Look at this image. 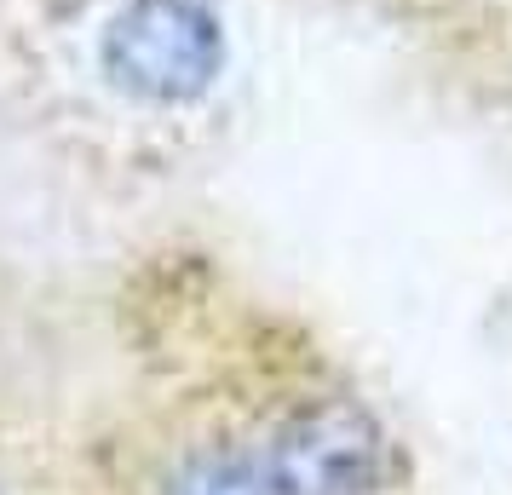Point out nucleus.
Masks as SVG:
<instances>
[{
  "label": "nucleus",
  "instance_id": "f03ea898",
  "mask_svg": "<svg viewBox=\"0 0 512 495\" xmlns=\"http://www.w3.org/2000/svg\"><path fill=\"white\" fill-rule=\"evenodd\" d=\"M265 484L271 495H380L386 438L357 398H305L277 426Z\"/></svg>",
  "mask_w": 512,
  "mask_h": 495
},
{
  "label": "nucleus",
  "instance_id": "7ed1b4c3",
  "mask_svg": "<svg viewBox=\"0 0 512 495\" xmlns=\"http://www.w3.org/2000/svg\"><path fill=\"white\" fill-rule=\"evenodd\" d=\"M265 490H271L265 472L242 449H225V444L190 455L185 467L173 472V484H167V495H265Z\"/></svg>",
  "mask_w": 512,
  "mask_h": 495
},
{
  "label": "nucleus",
  "instance_id": "f257e3e1",
  "mask_svg": "<svg viewBox=\"0 0 512 495\" xmlns=\"http://www.w3.org/2000/svg\"><path fill=\"white\" fill-rule=\"evenodd\" d=\"M236 70L225 0H104L93 24L98 87L133 116H190Z\"/></svg>",
  "mask_w": 512,
  "mask_h": 495
}]
</instances>
